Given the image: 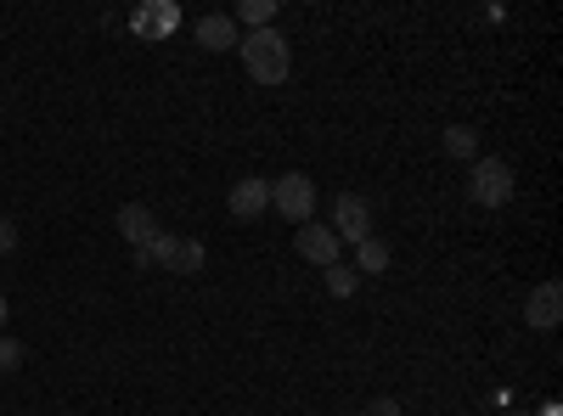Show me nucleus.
Returning <instances> with one entry per match:
<instances>
[{"label": "nucleus", "instance_id": "f3484780", "mask_svg": "<svg viewBox=\"0 0 563 416\" xmlns=\"http://www.w3.org/2000/svg\"><path fill=\"white\" fill-rule=\"evenodd\" d=\"M7 254H18V225L0 220V259H7Z\"/></svg>", "mask_w": 563, "mask_h": 416}, {"label": "nucleus", "instance_id": "0eeeda50", "mask_svg": "<svg viewBox=\"0 0 563 416\" xmlns=\"http://www.w3.org/2000/svg\"><path fill=\"white\" fill-rule=\"evenodd\" d=\"M525 321H530L536 333H552L558 321H563V288H558V282L530 288V299H525Z\"/></svg>", "mask_w": 563, "mask_h": 416}, {"label": "nucleus", "instance_id": "20e7f679", "mask_svg": "<svg viewBox=\"0 0 563 416\" xmlns=\"http://www.w3.org/2000/svg\"><path fill=\"white\" fill-rule=\"evenodd\" d=\"M153 270H175V276H198L203 270V243L198 237H158L147 248Z\"/></svg>", "mask_w": 563, "mask_h": 416}, {"label": "nucleus", "instance_id": "ddd939ff", "mask_svg": "<svg viewBox=\"0 0 563 416\" xmlns=\"http://www.w3.org/2000/svg\"><path fill=\"white\" fill-rule=\"evenodd\" d=\"M355 288H361V276H355V265H327V293L333 299H355Z\"/></svg>", "mask_w": 563, "mask_h": 416}, {"label": "nucleus", "instance_id": "2eb2a0df", "mask_svg": "<svg viewBox=\"0 0 563 416\" xmlns=\"http://www.w3.org/2000/svg\"><path fill=\"white\" fill-rule=\"evenodd\" d=\"M271 18H276V0H243V7H238V23H249V34L271 29Z\"/></svg>", "mask_w": 563, "mask_h": 416}, {"label": "nucleus", "instance_id": "f8f14e48", "mask_svg": "<svg viewBox=\"0 0 563 416\" xmlns=\"http://www.w3.org/2000/svg\"><path fill=\"white\" fill-rule=\"evenodd\" d=\"M445 153L462 158V164H474V158H479V130H474V124H451V130H445Z\"/></svg>", "mask_w": 563, "mask_h": 416}, {"label": "nucleus", "instance_id": "f257e3e1", "mask_svg": "<svg viewBox=\"0 0 563 416\" xmlns=\"http://www.w3.org/2000/svg\"><path fill=\"white\" fill-rule=\"evenodd\" d=\"M238 57H243V68H249L254 85H282V79L294 74V45L282 40L276 29L243 34V40H238Z\"/></svg>", "mask_w": 563, "mask_h": 416}, {"label": "nucleus", "instance_id": "9b49d317", "mask_svg": "<svg viewBox=\"0 0 563 416\" xmlns=\"http://www.w3.org/2000/svg\"><path fill=\"white\" fill-rule=\"evenodd\" d=\"M389 243L384 237H366V243H355V276H378V270H389Z\"/></svg>", "mask_w": 563, "mask_h": 416}, {"label": "nucleus", "instance_id": "dca6fc26", "mask_svg": "<svg viewBox=\"0 0 563 416\" xmlns=\"http://www.w3.org/2000/svg\"><path fill=\"white\" fill-rule=\"evenodd\" d=\"M18 366H23V344L0 333V378H7V372H18Z\"/></svg>", "mask_w": 563, "mask_h": 416}, {"label": "nucleus", "instance_id": "1a4fd4ad", "mask_svg": "<svg viewBox=\"0 0 563 416\" xmlns=\"http://www.w3.org/2000/svg\"><path fill=\"white\" fill-rule=\"evenodd\" d=\"M225 209L238 214V220H260L265 209H271V180H238V187H231V198H225Z\"/></svg>", "mask_w": 563, "mask_h": 416}, {"label": "nucleus", "instance_id": "423d86ee", "mask_svg": "<svg viewBox=\"0 0 563 416\" xmlns=\"http://www.w3.org/2000/svg\"><path fill=\"white\" fill-rule=\"evenodd\" d=\"M294 248H299V259H310V265H339V237H333V225H316V220H305L299 231H294Z\"/></svg>", "mask_w": 563, "mask_h": 416}, {"label": "nucleus", "instance_id": "6ab92c4d", "mask_svg": "<svg viewBox=\"0 0 563 416\" xmlns=\"http://www.w3.org/2000/svg\"><path fill=\"white\" fill-rule=\"evenodd\" d=\"M7 315H12V310H7V299H0V333H7Z\"/></svg>", "mask_w": 563, "mask_h": 416}, {"label": "nucleus", "instance_id": "39448f33", "mask_svg": "<svg viewBox=\"0 0 563 416\" xmlns=\"http://www.w3.org/2000/svg\"><path fill=\"white\" fill-rule=\"evenodd\" d=\"M333 237H339V243H366V237H372V203H366V198L344 192V198L333 203Z\"/></svg>", "mask_w": 563, "mask_h": 416}, {"label": "nucleus", "instance_id": "4468645a", "mask_svg": "<svg viewBox=\"0 0 563 416\" xmlns=\"http://www.w3.org/2000/svg\"><path fill=\"white\" fill-rule=\"evenodd\" d=\"M180 18H175V7H147V12H135V34H169Z\"/></svg>", "mask_w": 563, "mask_h": 416}, {"label": "nucleus", "instance_id": "7ed1b4c3", "mask_svg": "<svg viewBox=\"0 0 563 416\" xmlns=\"http://www.w3.org/2000/svg\"><path fill=\"white\" fill-rule=\"evenodd\" d=\"M271 209L282 214V220H294V225H305L310 214H316V180L310 175H276L271 180Z\"/></svg>", "mask_w": 563, "mask_h": 416}, {"label": "nucleus", "instance_id": "a211bd4d", "mask_svg": "<svg viewBox=\"0 0 563 416\" xmlns=\"http://www.w3.org/2000/svg\"><path fill=\"white\" fill-rule=\"evenodd\" d=\"M361 416H400V405H395V400H372Z\"/></svg>", "mask_w": 563, "mask_h": 416}, {"label": "nucleus", "instance_id": "6e6552de", "mask_svg": "<svg viewBox=\"0 0 563 416\" xmlns=\"http://www.w3.org/2000/svg\"><path fill=\"white\" fill-rule=\"evenodd\" d=\"M119 231H124V243L130 248H153L164 231H158V214L147 209V203H124L119 209Z\"/></svg>", "mask_w": 563, "mask_h": 416}, {"label": "nucleus", "instance_id": "9d476101", "mask_svg": "<svg viewBox=\"0 0 563 416\" xmlns=\"http://www.w3.org/2000/svg\"><path fill=\"white\" fill-rule=\"evenodd\" d=\"M198 45H209V52H238V23H231L225 12L198 18Z\"/></svg>", "mask_w": 563, "mask_h": 416}, {"label": "nucleus", "instance_id": "f03ea898", "mask_svg": "<svg viewBox=\"0 0 563 416\" xmlns=\"http://www.w3.org/2000/svg\"><path fill=\"white\" fill-rule=\"evenodd\" d=\"M467 198L479 209H501L512 198V164L507 158H474L467 164Z\"/></svg>", "mask_w": 563, "mask_h": 416}]
</instances>
